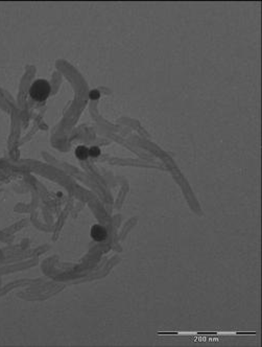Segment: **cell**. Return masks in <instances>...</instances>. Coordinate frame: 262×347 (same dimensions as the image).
Returning a JSON list of instances; mask_svg holds the SVG:
<instances>
[{"mask_svg": "<svg viewBox=\"0 0 262 347\" xmlns=\"http://www.w3.org/2000/svg\"><path fill=\"white\" fill-rule=\"evenodd\" d=\"M89 97H90L91 100H97V98H99V92L97 90H92L90 93H89Z\"/></svg>", "mask_w": 262, "mask_h": 347, "instance_id": "obj_5", "label": "cell"}, {"mask_svg": "<svg viewBox=\"0 0 262 347\" xmlns=\"http://www.w3.org/2000/svg\"><path fill=\"white\" fill-rule=\"evenodd\" d=\"M50 93V86L45 80H38L32 83L29 89V94L34 100L43 101L48 97Z\"/></svg>", "mask_w": 262, "mask_h": 347, "instance_id": "obj_1", "label": "cell"}, {"mask_svg": "<svg viewBox=\"0 0 262 347\" xmlns=\"http://www.w3.org/2000/svg\"><path fill=\"white\" fill-rule=\"evenodd\" d=\"M108 233L105 227L100 225H94L91 229V236L96 242H101V240H106Z\"/></svg>", "mask_w": 262, "mask_h": 347, "instance_id": "obj_2", "label": "cell"}, {"mask_svg": "<svg viewBox=\"0 0 262 347\" xmlns=\"http://www.w3.org/2000/svg\"><path fill=\"white\" fill-rule=\"evenodd\" d=\"M75 155H76V157L79 158V159L85 160V159H87L88 156H89V150L86 148V146L79 145V146H77L76 150H75Z\"/></svg>", "mask_w": 262, "mask_h": 347, "instance_id": "obj_3", "label": "cell"}, {"mask_svg": "<svg viewBox=\"0 0 262 347\" xmlns=\"http://www.w3.org/2000/svg\"><path fill=\"white\" fill-rule=\"evenodd\" d=\"M100 155V150L97 148V146H93L89 150V156L91 157H97V156Z\"/></svg>", "mask_w": 262, "mask_h": 347, "instance_id": "obj_4", "label": "cell"}]
</instances>
